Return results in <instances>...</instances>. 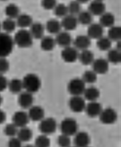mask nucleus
<instances>
[{
	"label": "nucleus",
	"mask_w": 121,
	"mask_h": 147,
	"mask_svg": "<svg viewBox=\"0 0 121 147\" xmlns=\"http://www.w3.org/2000/svg\"><path fill=\"white\" fill-rule=\"evenodd\" d=\"M14 42L9 34L0 32V57L5 58L12 52Z\"/></svg>",
	"instance_id": "f257e3e1"
},
{
	"label": "nucleus",
	"mask_w": 121,
	"mask_h": 147,
	"mask_svg": "<svg viewBox=\"0 0 121 147\" xmlns=\"http://www.w3.org/2000/svg\"><path fill=\"white\" fill-rule=\"evenodd\" d=\"M23 87L25 91L31 93H36L41 87V80L37 75L33 73H29L23 77Z\"/></svg>",
	"instance_id": "f03ea898"
},
{
	"label": "nucleus",
	"mask_w": 121,
	"mask_h": 147,
	"mask_svg": "<svg viewBox=\"0 0 121 147\" xmlns=\"http://www.w3.org/2000/svg\"><path fill=\"white\" fill-rule=\"evenodd\" d=\"M13 42L19 48H29L32 46L33 38L26 29H20L15 33Z\"/></svg>",
	"instance_id": "7ed1b4c3"
},
{
	"label": "nucleus",
	"mask_w": 121,
	"mask_h": 147,
	"mask_svg": "<svg viewBox=\"0 0 121 147\" xmlns=\"http://www.w3.org/2000/svg\"><path fill=\"white\" fill-rule=\"evenodd\" d=\"M59 128L63 134L71 136L78 132V125L74 118H66L62 121Z\"/></svg>",
	"instance_id": "20e7f679"
},
{
	"label": "nucleus",
	"mask_w": 121,
	"mask_h": 147,
	"mask_svg": "<svg viewBox=\"0 0 121 147\" xmlns=\"http://www.w3.org/2000/svg\"><path fill=\"white\" fill-rule=\"evenodd\" d=\"M86 83L82 79L74 78L71 79L68 84V90L72 96H80L83 95L86 89Z\"/></svg>",
	"instance_id": "39448f33"
},
{
	"label": "nucleus",
	"mask_w": 121,
	"mask_h": 147,
	"mask_svg": "<svg viewBox=\"0 0 121 147\" xmlns=\"http://www.w3.org/2000/svg\"><path fill=\"white\" fill-rule=\"evenodd\" d=\"M57 129L56 120L53 118H43L39 125V130L43 134L49 135L55 132Z\"/></svg>",
	"instance_id": "423d86ee"
},
{
	"label": "nucleus",
	"mask_w": 121,
	"mask_h": 147,
	"mask_svg": "<svg viewBox=\"0 0 121 147\" xmlns=\"http://www.w3.org/2000/svg\"><path fill=\"white\" fill-rule=\"evenodd\" d=\"M117 114L114 109L112 108H107L102 110L99 115L100 122L104 124H112L116 122L117 120Z\"/></svg>",
	"instance_id": "0eeeda50"
},
{
	"label": "nucleus",
	"mask_w": 121,
	"mask_h": 147,
	"mask_svg": "<svg viewBox=\"0 0 121 147\" xmlns=\"http://www.w3.org/2000/svg\"><path fill=\"white\" fill-rule=\"evenodd\" d=\"M78 51L76 48L73 47H68L63 48L61 52V57L66 63H74L78 59Z\"/></svg>",
	"instance_id": "6e6552de"
},
{
	"label": "nucleus",
	"mask_w": 121,
	"mask_h": 147,
	"mask_svg": "<svg viewBox=\"0 0 121 147\" xmlns=\"http://www.w3.org/2000/svg\"><path fill=\"white\" fill-rule=\"evenodd\" d=\"M86 102L82 97L72 96L69 100V107L72 112L80 113L85 110Z\"/></svg>",
	"instance_id": "1a4fd4ad"
},
{
	"label": "nucleus",
	"mask_w": 121,
	"mask_h": 147,
	"mask_svg": "<svg viewBox=\"0 0 121 147\" xmlns=\"http://www.w3.org/2000/svg\"><path fill=\"white\" fill-rule=\"evenodd\" d=\"M92 71H94L97 75L106 74L109 69V63L106 59L99 58L94 59L92 63Z\"/></svg>",
	"instance_id": "9d476101"
},
{
	"label": "nucleus",
	"mask_w": 121,
	"mask_h": 147,
	"mask_svg": "<svg viewBox=\"0 0 121 147\" xmlns=\"http://www.w3.org/2000/svg\"><path fill=\"white\" fill-rule=\"evenodd\" d=\"M29 121L27 113L23 111H17L12 116V123L17 128H23L27 126Z\"/></svg>",
	"instance_id": "9b49d317"
},
{
	"label": "nucleus",
	"mask_w": 121,
	"mask_h": 147,
	"mask_svg": "<svg viewBox=\"0 0 121 147\" xmlns=\"http://www.w3.org/2000/svg\"><path fill=\"white\" fill-rule=\"evenodd\" d=\"M55 44L59 47L65 48L70 47L72 42V38L67 31H60L57 34L55 38Z\"/></svg>",
	"instance_id": "f8f14e48"
},
{
	"label": "nucleus",
	"mask_w": 121,
	"mask_h": 147,
	"mask_svg": "<svg viewBox=\"0 0 121 147\" xmlns=\"http://www.w3.org/2000/svg\"><path fill=\"white\" fill-rule=\"evenodd\" d=\"M60 22L62 28L67 32L74 30L76 28L78 24L76 16L70 14H68L63 18L62 20Z\"/></svg>",
	"instance_id": "ddd939ff"
},
{
	"label": "nucleus",
	"mask_w": 121,
	"mask_h": 147,
	"mask_svg": "<svg viewBox=\"0 0 121 147\" xmlns=\"http://www.w3.org/2000/svg\"><path fill=\"white\" fill-rule=\"evenodd\" d=\"M104 28L98 23H92L88 26L87 30V36L90 39L97 40L102 37L104 33Z\"/></svg>",
	"instance_id": "4468645a"
},
{
	"label": "nucleus",
	"mask_w": 121,
	"mask_h": 147,
	"mask_svg": "<svg viewBox=\"0 0 121 147\" xmlns=\"http://www.w3.org/2000/svg\"><path fill=\"white\" fill-rule=\"evenodd\" d=\"M85 111L86 114L90 118H95L99 116V115L102 112V107L100 103L94 101V102H89L85 107Z\"/></svg>",
	"instance_id": "2eb2a0df"
},
{
	"label": "nucleus",
	"mask_w": 121,
	"mask_h": 147,
	"mask_svg": "<svg viewBox=\"0 0 121 147\" xmlns=\"http://www.w3.org/2000/svg\"><path fill=\"white\" fill-rule=\"evenodd\" d=\"M73 44L77 50H86L90 47L91 39L87 35H78L75 38Z\"/></svg>",
	"instance_id": "dca6fc26"
},
{
	"label": "nucleus",
	"mask_w": 121,
	"mask_h": 147,
	"mask_svg": "<svg viewBox=\"0 0 121 147\" xmlns=\"http://www.w3.org/2000/svg\"><path fill=\"white\" fill-rule=\"evenodd\" d=\"M88 11L92 16H99L103 14L106 10V6L102 1L94 0L89 4Z\"/></svg>",
	"instance_id": "f3484780"
},
{
	"label": "nucleus",
	"mask_w": 121,
	"mask_h": 147,
	"mask_svg": "<svg viewBox=\"0 0 121 147\" xmlns=\"http://www.w3.org/2000/svg\"><path fill=\"white\" fill-rule=\"evenodd\" d=\"M29 120L38 122L44 118L45 112L44 110L39 106H32L29 108V112L27 113Z\"/></svg>",
	"instance_id": "a211bd4d"
},
{
	"label": "nucleus",
	"mask_w": 121,
	"mask_h": 147,
	"mask_svg": "<svg viewBox=\"0 0 121 147\" xmlns=\"http://www.w3.org/2000/svg\"><path fill=\"white\" fill-rule=\"evenodd\" d=\"M33 103V97L32 93L23 91L19 94L18 97V104L21 108L23 109L29 108L32 106Z\"/></svg>",
	"instance_id": "6ab92c4d"
},
{
	"label": "nucleus",
	"mask_w": 121,
	"mask_h": 147,
	"mask_svg": "<svg viewBox=\"0 0 121 147\" xmlns=\"http://www.w3.org/2000/svg\"><path fill=\"white\" fill-rule=\"evenodd\" d=\"M90 142V138L88 133L79 132L75 134L74 144L76 147H87Z\"/></svg>",
	"instance_id": "aec40b11"
},
{
	"label": "nucleus",
	"mask_w": 121,
	"mask_h": 147,
	"mask_svg": "<svg viewBox=\"0 0 121 147\" xmlns=\"http://www.w3.org/2000/svg\"><path fill=\"white\" fill-rule=\"evenodd\" d=\"M29 32L33 39H41L44 36L45 27L40 22H33L29 27Z\"/></svg>",
	"instance_id": "412c9836"
},
{
	"label": "nucleus",
	"mask_w": 121,
	"mask_h": 147,
	"mask_svg": "<svg viewBox=\"0 0 121 147\" xmlns=\"http://www.w3.org/2000/svg\"><path fill=\"white\" fill-rule=\"evenodd\" d=\"M80 62L84 65H92L93 61H94V55L92 51L86 49V50L81 51L78 54V59Z\"/></svg>",
	"instance_id": "4be33fe9"
},
{
	"label": "nucleus",
	"mask_w": 121,
	"mask_h": 147,
	"mask_svg": "<svg viewBox=\"0 0 121 147\" xmlns=\"http://www.w3.org/2000/svg\"><path fill=\"white\" fill-rule=\"evenodd\" d=\"M15 22L17 26L21 28V29H25L30 27L33 22L31 16L26 13H23V14H19L17 16Z\"/></svg>",
	"instance_id": "5701e85b"
},
{
	"label": "nucleus",
	"mask_w": 121,
	"mask_h": 147,
	"mask_svg": "<svg viewBox=\"0 0 121 147\" xmlns=\"http://www.w3.org/2000/svg\"><path fill=\"white\" fill-rule=\"evenodd\" d=\"M62 28L61 22L55 19L49 20L45 26V29H46V30L51 34H57L62 31Z\"/></svg>",
	"instance_id": "b1692460"
},
{
	"label": "nucleus",
	"mask_w": 121,
	"mask_h": 147,
	"mask_svg": "<svg viewBox=\"0 0 121 147\" xmlns=\"http://www.w3.org/2000/svg\"><path fill=\"white\" fill-rule=\"evenodd\" d=\"M83 95L86 100L89 102H94L98 100L100 97V91L96 87L90 86L85 89Z\"/></svg>",
	"instance_id": "393cba45"
},
{
	"label": "nucleus",
	"mask_w": 121,
	"mask_h": 147,
	"mask_svg": "<svg viewBox=\"0 0 121 147\" xmlns=\"http://www.w3.org/2000/svg\"><path fill=\"white\" fill-rule=\"evenodd\" d=\"M115 18L112 13L105 12L100 16V24L103 28H110L114 25Z\"/></svg>",
	"instance_id": "a878e982"
},
{
	"label": "nucleus",
	"mask_w": 121,
	"mask_h": 147,
	"mask_svg": "<svg viewBox=\"0 0 121 147\" xmlns=\"http://www.w3.org/2000/svg\"><path fill=\"white\" fill-rule=\"evenodd\" d=\"M55 44V38L53 37L46 36H43L41 39L40 42V47L43 51H51L54 49Z\"/></svg>",
	"instance_id": "bb28decb"
},
{
	"label": "nucleus",
	"mask_w": 121,
	"mask_h": 147,
	"mask_svg": "<svg viewBox=\"0 0 121 147\" xmlns=\"http://www.w3.org/2000/svg\"><path fill=\"white\" fill-rule=\"evenodd\" d=\"M7 87L12 93L17 94L21 92L23 89L22 80L19 79H12L8 82Z\"/></svg>",
	"instance_id": "cd10ccee"
},
{
	"label": "nucleus",
	"mask_w": 121,
	"mask_h": 147,
	"mask_svg": "<svg viewBox=\"0 0 121 147\" xmlns=\"http://www.w3.org/2000/svg\"><path fill=\"white\" fill-rule=\"evenodd\" d=\"M17 138L20 140L21 142H28L32 138L33 132L30 128L25 126L17 131Z\"/></svg>",
	"instance_id": "c85d7f7f"
},
{
	"label": "nucleus",
	"mask_w": 121,
	"mask_h": 147,
	"mask_svg": "<svg viewBox=\"0 0 121 147\" xmlns=\"http://www.w3.org/2000/svg\"><path fill=\"white\" fill-rule=\"evenodd\" d=\"M93 16L87 11H81L80 13L77 15V20L78 22L84 26H89L92 24Z\"/></svg>",
	"instance_id": "c756f323"
},
{
	"label": "nucleus",
	"mask_w": 121,
	"mask_h": 147,
	"mask_svg": "<svg viewBox=\"0 0 121 147\" xmlns=\"http://www.w3.org/2000/svg\"><path fill=\"white\" fill-rule=\"evenodd\" d=\"M5 13L9 19H16L17 16L20 14L19 13V9L17 5L14 3H9L5 8Z\"/></svg>",
	"instance_id": "7c9ffc66"
},
{
	"label": "nucleus",
	"mask_w": 121,
	"mask_h": 147,
	"mask_svg": "<svg viewBox=\"0 0 121 147\" xmlns=\"http://www.w3.org/2000/svg\"><path fill=\"white\" fill-rule=\"evenodd\" d=\"M107 37L111 41H120L121 38V28L114 25L109 28Z\"/></svg>",
	"instance_id": "2f4dec72"
},
{
	"label": "nucleus",
	"mask_w": 121,
	"mask_h": 147,
	"mask_svg": "<svg viewBox=\"0 0 121 147\" xmlns=\"http://www.w3.org/2000/svg\"><path fill=\"white\" fill-rule=\"evenodd\" d=\"M107 61L112 64H118L121 62L120 51L117 49H110L107 54Z\"/></svg>",
	"instance_id": "473e14b6"
},
{
	"label": "nucleus",
	"mask_w": 121,
	"mask_h": 147,
	"mask_svg": "<svg viewBox=\"0 0 121 147\" xmlns=\"http://www.w3.org/2000/svg\"><path fill=\"white\" fill-rule=\"evenodd\" d=\"M96 45L97 47H98L100 51H108L110 49H111V47H112V41H111L107 36H102V37L97 39Z\"/></svg>",
	"instance_id": "72a5a7b5"
},
{
	"label": "nucleus",
	"mask_w": 121,
	"mask_h": 147,
	"mask_svg": "<svg viewBox=\"0 0 121 147\" xmlns=\"http://www.w3.org/2000/svg\"><path fill=\"white\" fill-rule=\"evenodd\" d=\"M17 26L16 22L14 20L7 18L1 24V28L4 30V32L9 34L15 30Z\"/></svg>",
	"instance_id": "f704fd0d"
},
{
	"label": "nucleus",
	"mask_w": 121,
	"mask_h": 147,
	"mask_svg": "<svg viewBox=\"0 0 121 147\" xmlns=\"http://www.w3.org/2000/svg\"><path fill=\"white\" fill-rule=\"evenodd\" d=\"M53 10V12H54V14L58 18H63L68 14V7H67V5L64 4V3L56 4Z\"/></svg>",
	"instance_id": "c9c22d12"
},
{
	"label": "nucleus",
	"mask_w": 121,
	"mask_h": 147,
	"mask_svg": "<svg viewBox=\"0 0 121 147\" xmlns=\"http://www.w3.org/2000/svg\"><path fill=\"white\" fill-rule=\"evenodd\" d=\"M82 79L85 83L92 84L97 80V74L92 70L86 71L83 74Z\"/></svg>",
	"instance_id": "e433bc0d"
},
{
	"label": "nucleus",
	"mask_w": 121,
	"mask_h": 147,
	"mask_svg": "<svg viewBox=\"0 0 121 147\" xmlns=\"http://www.w3.org/2000/svg\"><path fill=\"white\" fill-rule=\"evenodd\" d=\"M50 140L47 135L41 134L36 138L35 140V147H49Z\"/></svg>",
	"instance_id": "4c0bfd02"
},
{
	"label": "nucleus",
	"mask_w": 121,
	"mask_h": 147,
	"mask_svg": "<svg viewBox=\"0 0 121 147\" xmlns=\"http://www.w3.org/2000/svg\"><path fill=\"white\" fill-rule=\"evenodd\" d=\"M67 7H68V14L75 16H76L81 11L80 3L78 2L76 0H74V1L70 2L68 5H67Z\"/></svg>",
	"instance_id": "58836bf2"
},
{
	"label": "nucleus",
	"mask_w": 121,
	"mask_h": 147,
	"mask_svg": "<svg viewBox=\"0 0 121 147\" xmlns=\"http://www.w3.org/2000/svg\"><path fill=\"white\" fill-rule=\"evenodd\" d=\"M57 142L59 147H70L71 140L70 136L62 134L57 137Z\"/></svg>",
	"instance_id": "ea45409f"
},
{
	"label": "nucleus",
	"mask_w": 121,
	"mask_h": 147,
	"mask_svg": "<svg viewBox=\"0 0 121 147\" xmlns=\"http://www.w3.org/2000/svg\"><path fill=\"white\" fill-rule=\"evenodd\" d=\"M17 127L13 123L7 124L4 128L5 134L9 137H14L17 135Z\"/></svg>",
	"instance_id": "a19ab883"
},
{
	"label": "nucleus",
	"mask_w": 121,
	"mask_h": 147,
	"mask_svg": "<svg viewBox=\"0 0 121 147\" xmlns=\"http://www.w3.org/2000/svg\"><path fill=\"white\" fill-rule=\"evenodd\" d=\"M41 6L46 10L53 9L57 4L56 0H41Z\"/></svg>",
	"instance_id": "79ce46f5"
},
{
	"label": "nucleus",
	"mask_w": 121,
	"mask_h": 147,
	"mask_svg": "<svg viewBox=\"0 0 121 147\" xmlns=\"http://www.w3.org/2000/svg\"><path fill=\"white\" fill-rule=\"evenodd\" d=\"M9 69V61L5 58L0 57V74L3 75Z\"/></svg>",
	"instance_id": "37998d69"
},
{
	"label": "nucleus",
	"mask_w": 121,
	"mask_h": 147,
	"mask_svg": "<svg viewBox=\"0 0 121 147\" xmlns=\"http://www.w3.org/2000/svg\"><path fill=\"white\" fill-rule=\"evenodd\" d=\"M21 141L18 138L11 137L7 143V147H22Z\"/></svg>",
	"instance_id": "c03bdc74"
},
{
	"label": "nucleus",
	"mask_w": 121,
	"mask_h": 147,
	"mask_svg": "<svg viewBox=\"0 0 121 147\" xmlns=\"http://www.w3.org/2000/svg\"><path fill=\"white\" fill-rule=\"evenodd\" d=\"M8 85V81L3 75L0 74V92L6 89Z\"/></svg>",
	"instance_id": "a18cd8bd"
},
{
	"label": "nucleus",
	"mask_w": 121,
	"mask_h": 147,
	"mask_svg": "<svg viewBox=\"0 0 121 147\" xmlns=\"http://www.w3.org/2000/svg\"><path fill=\"white\" fill-rule=\"evenodd\" d=\"M5 120H6V114L3 110L0 109V124H3Z\"/></svg>",
	"instance_id": "49530a36"
},
{
	"label": "nucleus",
	"mask_w": 121,
	"mask_h": 147,
	"mask_svg": "<svg viewBox=\"0 0 121 147\" xmlns=\"http://www.w3.org/2000/svg\"><path fill=\"white\" fill-rule=\"evenodd\" d=\"M76 1L80 3H84L88 2V1H90V0H76Z\"/></svg>",
	"instance_id": "de8ad7c7"
},
{
	"label": "nucleus",
	"mask_w": 121,
	"mask_h": 147,
	"mask_svg": "<svg viewBox=\"0 0 121 147\" xmlns=\"http://www.w3.org/2000/svg\"><path fill=\"white\" fill-rule=\"evenodd\" d=\"M23 147H35V146H33V145H31V144H27Z\"/></svg>",
	"instance_id": "09e8293b"
},
{
	"label": "nucleus",
	"mask_w": 121,
	"mask_h": 147,
	"mask_svg": "<svg viewBox=\"0 0 121 147\" xmlns=\"http://www.w3.org/2000/svg\"><path fill=\"white\" fill-rule=\"evenodd\" d=\"M2 102H3V99L2 97H1V95H0V106H1V104H2Z\"/></svg>",
	"instance_id": "8fccbe9b"
},
{
	"label": "nucleus",
	"mask_w": 121,
	"mask_h": 147,
	"mask_svg": "<svg viewBox=\"0 0 121 147\" xmlns=\"http://www.w3.org/2000/svg\"><path fill=\"white\" fill-rule=\"evenodd\" d=\"M1 29H2V28H1V24L0 23V32H1Z\"/></svg>",
	"instance_id": "3c124183"
},
{
	"label": "nucleus",
	"mask_w": 121,
	"mask_h": 147,
	"mask_svg": "<svg viewBox=\"0 0 121 147\" xmlns=\"http://www.w3.org/2000/svg\"><path fill=\"white\" fill-rule=\"evenodd\" d=\"M0 1H7V0H0Z\"/></svg>",
	"instance_id": "603ef678"
},
{
	"label": "nucleus",
	"mask_w": 121,
	"mask_h": 147,
	"mask_svg": "<svg viewBox=\"0 0 121 147\" xmlns=\"http://www.w3.org/2000/svg\"><path fill=\"white\" fill-rule=\"evenodd\" d=\"M99 1H102V0H99Z\"/></svg>",
	"instance_id": "864d4df0"
},
{
	"label": "nucleus",
	"mask_w": 121,
	"mask_h": 147,
	"mask_svg": "<svg viewBox=\"0 0 121 147\" xmlns=\"http://www.w3.org/2000/svg\"><path fill=\"white\" fill-rule=\"evenodd\" d=\"M72 147H76V146H72Z\"/></svg>",
	"instance_id": "5fc2aeb1"
},
{
	"label": "nucleus",
	"mask_w": 121,
	"mask_h": 147,
	"mask_svg": "<svg viewBox=\"0 0 121 147\" xmlns=\"http://www.w3.org/2000/svg\"><path fill=\"white\" fill-rule=\"evenodd\" d=\"M87 147H90V146H87Z\"/></svg>",
	"instance_id": "6e6d98bb"
}]
</instances>
